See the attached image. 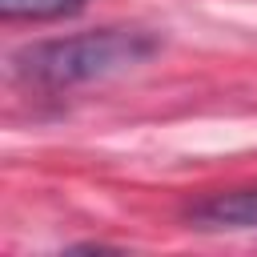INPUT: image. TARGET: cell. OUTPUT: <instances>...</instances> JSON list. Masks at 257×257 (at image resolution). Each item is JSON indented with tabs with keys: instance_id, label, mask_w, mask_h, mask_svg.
I'll return each mask as SVG.
<instances>
[{
	"instance_id": "3957f363",
	"label": "cell",
	"mask_w": 257,
	"mask_h": 257,
	"mask_svg": "<svg viewBox=\"0 0 257 257\" xmlns=\"http://www.w3.org/2000/svg\"><path fill=\"white\" fill-rule=\"evenodd\" d=\"M8 20H60L80 12V0H0Z\"/></svg>"
},
{
	"instance_id": "7a4b0ae2",
	"label": "cell",
	"mask_w": 257,
	"mask_h": 257,
	"mask_svg": "<svg viewBox=\"0 0 257 257\" xmlns=\"http://www.w3.org/2000/svg\"><path fill=\"white\" fill-rule=\"evenodd\" d=\"M185 221L201 233H245L257 229V189L213 193L185 209Z\"/></svg>"
},
{
	"instance_id": "6da1fadb",
	"label": "cell",
	"mask_w": 257,
	"mask_h": 257,
	"mask_svg": "<svg viewBox=\"0 0 257 257\" xmlns=\"http://www.w3.org/2000/svg\"><path fill=\"white\" fill-rule=\"evenodd\" d=\"M157 52V40L137 28H100V32H80V36H60V40H40L28 44L12 56L16 72L48 84V88H68V84H88V80H108L120 76L137 64H145Z\"/></svg>"
}]
</instances>
